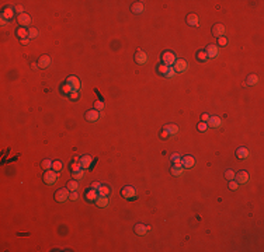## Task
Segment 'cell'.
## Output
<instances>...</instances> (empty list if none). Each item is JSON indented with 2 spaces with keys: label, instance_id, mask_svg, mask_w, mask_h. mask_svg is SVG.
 I'll use <instances>...</instances> for the list:
<instances>
[{
  "label": "cell",
  "instance_id": "obj_15",
  "mask_svg": "<svg viewBox=\"0 0 264 252\" xmlns=\"http://www.w3.org/2000/svg\"><path fill=\"white\" fill-rule=\"evenodd\" d=\"M186 21H187V24H188V25H191V27H198L199 18H198V16H197V14L191 13V14H188V16H187Z\"/></svg>",
  "mask_w": 264,
  "mask_h": 252
},
{
  "label": "cell",
  "instance_id": "obj_21",
  "mask_svg": "<svg viewBox=\"0 0 264 252\" xmlns=\"http://www.w3.org/2000/svg\"><path fill=\"white\" fill-rule=\"evenodd\" d=\"M131 10H132V13L135 14H141L145 11V6H143V3H134V4L131 6Z\"/></svg>",
  "mask_w": 264,
  "mask_h": 252
},
{
  "label": "cell",
  "instance_id": "obj_42",
  "mask_svg": "<svg viewBox=\"0 0 264 252\" xmlns=\"http://www.w3.org/2000/svg\"><path fill=\"white\" fill-rule=\"evenodd\" d=\"M79 95H80V94H79V91L73 90V91H72V93H70V94H69V98L72 99V101H76V99L79 98Z\"/></svg>",
  "mask_w": 264,
  "mask_h": 252
},
{
  "label": "cell",
  "instance_id": "obj_29",
  "mask_svg": "<svg viewBox=\"0 0 264 252\" xmlns=\"http://www.w3.org/2000/svg\"><path fill=\"white\" fill-rule=\"evenodd\" d=\"M61 91L63 93V94H68L69 95L72 91H73V88H72V86H70L69 83H65V84H62L61 86Z\"/></svg>",
  "mask_w": 264,
  "mask_h": 252
},
{
  "label": "cell",
  "instance_id": "obj_2",
  "mask_svg": "<svg viewBox=\"0 0 264 252\" xmlns=\"http://www.w3.org/2000/svg\"><path fill=\"white\" fill-rule=\"evenodd\" d=\"M69 195H70L69 189L61 188V189H58L56 193H55V199H56V202H59V203H63V202H66L69 199Z\"/></svg>",
  "mask_w": 264,
  "mask_h": 252
},
{
  "label": "cell",
  "instance_id": "obj_44",
  "mask_svg": "<svg viewBox=\"0 0 264 252\" xmlns=\"http://www.w3.org/2000/svg\"><path fill=\"white\" fill-rule=\"evenodd\" d=\"M69 199H70V200H77V199H79V193H77V191H73V192H70Z\"/></svg>",
  "mask_w": 264,
  "mask_h": 252
},
{
  "label": "cell",
  "instance_id": "obj_36",
  "mask_svg": "<svg viewBox=\"0 0 264 252\" xmlns=\"http://www.w3.org/2000/svg\"><path fill=\"white\" fill-rule=\"evenodd\" d=\"M108 195H110V188L101 185V188L99 189V196H108Z\"/></svg>",
  "mask_w": 264,
  "mask_h": 252
},
{
  "label": "cell",
  "instance_id": "obj_9",
  "mask_svg": "<svg viewBox=\"0 0 264 252\" xmlns=\"http://www.w3.org/2000/svg\"><path fill=\"white\" fill-rule=\"evenodd\" d=\"M235 179L238 184H247L249 182V174H247V171H239L238 174H235Z\"/></svg>",
  "mask_w": 264,
  "mask_h": 252
},
{
  "label": "cell",
  "instance_id": "obj_34",
  "mask_svg": "<svg viewBox=\"0 0 264 252\" xmlns=\"http://www.w3.org/2000/svg\"><path fill=\"white\" fill-rule=\"evenodd\" d=\"M79 170H82V164H80V161H76V160H74V161L70 164V171L74 172V171H79Z\"/></svg>",
  "mask_w": 264,
  "mask_h": 252
},
{
  "label": "cell",
  "instance_id": "obj_5",
  "mask_svg": "<svg viewBox=\"0 0 264 252\" xmlns=\"http://www.w3.org/2000/svg\"><path fill=\"white\" fill-rule=\"evenodd\" d=\"M173 67H174V70H176V73H184L187 69H188V63H187L184 59H176Z\"/></svg>",
  "mask_w": 264,
  "mask_h": 252
},
{
  "label": "cell",
  "instance_id": "obj_16",
  "mask_svg": "<svg viewBox=\"0 0 264 252\" xmlns=\"http://www.w3.org/2000/svg\"><path fill=\"white\" fill-rule=\"evenodd\" d=\"M208 126H211V128H219L222 125V119L219 116H209V119H208Z\"/></svg>",
  "mask_w": 264,
  "mask_h": 252
},
{
  "label": "cell",
  "instance_id": "obj_35",
  "mask_svg": "<svg viewBox=\"0 0 264 252\" xmlns=\"http://www.w3.org/2000/svg\"><path fill=\"white\" fill-rule=\"evenodd\" d=\"M183 167H176V165H173V168H171V174H173L174 176H180V175H183Z\"/></svg>",
  "mask_w": 264,
  "mask_h": 252
},
{
  "label": "cell",
  "instance_id": "obj_52",
  "mask_svg": "<svg viewBox=\"0 0 264 252\" xmlns=\"http://www.w3.org/2000/svg\"><path fill=\"white\" fill-rule=\"evenodd\" d=\"M0 24H2V27H6V25H7V20H5V18H2V21H0Z\"/></svg>",
  "mask_w": 264,
  "mask_h": 252
},
{
  "label": "cell",
  "instance_id": "obj_50",
  "mask_svg": "<svg viewBox=\"0 0 264 252\" xmlns=\"http://www.w3.org/2000/svg\"><path fill=\"white\" fill-rule=\"evenodd\" d=\"M201 119H202V122H208V119H209V115H208V114H202Z\"/></svg>",
  "mask_w": 264,
  "mask_h": 252
},
{
  "label": "cell",
  "instance_id": "obj_45",
  "mask_svg": "<svg viewBox=\"0 0 264 252\" xmlns=\"http://www.w3.org/2000/svg\"><path fill=\"white\" fill-rule=\"evenodd\" d=\"M238 186H239V184H238V182H236V181H233V179H232V181H230V182H229V188L232 189V191H236V189H238Z\"/></svg>",
  "mask_w": 264,
  "mask_h": 252
},
{
  "label": "cell",
  "instance_id": "obj_12",
  "mask_svg": "<svg viewBox=\"0 0 264 252\" xmlns=\"http://www.w3.org/2000/svg\"><path fill=\"white\" fill-rule=\"evenodd\" d=\"M205 53H207L208 59H214V58H217L219 55V51H218V48L215 45H208L207 49H205Z\"/></svg>",
  "mask_w": 264,
  "mask_h": 252
},
{
  "label": "cell",
  "instance_id": "obj_11",
  "mask_svg": "<svg viewBox=\"0 0 264 252\" xmlns=\"http://www.w3.org/2000/svg\"><path fill=\"white\" fill-rule=\"evenodd\" d=\"M14 11H16V10H14L13 7H10V6H6L5 9H3V11H2V18H5V20L10 21V20L14 17Z\"/></svg>",
  "mask_w": 264,
  "mask_h": 252
},
{
  "label": "cell",
  "instance_id": "obj_33",
  "mask_svg": "<svg viewBox=\"0 0 264 252\" xmlns=\"http://www.w3.org/2000/svg\"><path fill=\"white\" fill-rule=\"evenodd\" d=\"M62 168H63V164H62V161H53L52 162V170L53 171H56V172H61L62 171Z\"/></svg>",
  "mask_w": 264,
  "mask_h": 252
},
{
  "label": "cell",
  "instance_id": "obj_27",
  "mask_svg": "<svg viewBox=\"0 0 264 252\" xmlns=\"http://www.w3.org/2000/svg\"><path fill=\"white\" fill-rule=\"evenodd\" d=\"M38 37H39V31L37 28H34V27H31L30 30H28V38L35 39V38H38Z\"/></svg>",
  "mask_w": 264,
  "mask_h": 252
},
{
  "label": "cell",
  "instance_id": "obj_47",
  "mask_svg": "<svg viewBox=\"0 0 264 252\" xmlns=\"http://www.w3.org/2000/svg\"><path fill=\"white\" fill-rule=\"evenodd\" d=\"M91 188L96 189V191H99V189L101 188V184H100L99 181H96V182H93V184H91Z\"/></svg>",
  "mask_w": 264,
  "mask_h": 252
},
{
  "label": "cell",
  "instance_id": "obj_13",
  "mask_svg": "<svg viewBox=\"0 0 264 252\" xmlns=\"http://www.w3.org/2000/svg\"><path fill=\"white\" fill-rule=\"evenodd\" d=\"M17 21H18V24H20V25H23L24 28H26L27 25H30V24H31V17L28 16V14H26V13L18 14Z\"/></svg>",
  "mask_w": 264,
  "mask_h": 252
},
{
  "label": "cell",
  "instance_id": "obj_25",
  "mask_svg": "<svg viewBox=\"0 0 264 252\" xmlns=\"http://www.w3.org/2000/svg\"><path fill=\"white\" fill-rule=\"evenodd\" d=\"M257 83H259V76L257 74H250V76L247 77V80H246L247 86H256Z\"/></svg>",
  "mask_w": 264,
  "mask_h": 252
},
{
  "label": "cell",
  "instance_id": "obj_8",
  "mask_svg": "<svg viewBox=\"0 0 264 252\" xmlns=\"http://www.w3.org/2000/svg\"><path fill=\"white\" fill-rule=\"evenodd\" d=\"M86 119L89 120V122H97V120L100 119V111H97V109H90V111H87L86 112Z\"/></svg>",
  "mask_w": 264,
  "mask_h": 252
},
{
  "label": "cell",
  "instance_id": "obj_17",
  "mask_svg": "<svg viewBox=\"0 0 264 252\" xmlns=\"http://www.w3.org/2000/svg\"><path fill=\"white\" fill-rule=\"evenodd\" d=\"M79 161L82 164V168H90L93 165V158L91 156H83V157L79 158Z\"/></svg>",
  "mask_w": 264,
  "mask_h": 252
},
{
  "label": "cell",
  "instance_id": "obj_51",
  "mask_svg": "<svg viewBox=\"0 0 264 252\" xmlns=\"http://www.w3.org/2000/svg\"><path fill=\"white\" fill-rule=\"evenodd\" d=\"M28 42H30V38H24V39H21V43H23V45H27Z\"/></svg>",
  "mask_w": 264,
  "mask_h": 252
},
{
  "label": "cell",
  "instance_id": "obj_19",
  "mask_svg": "<svg viewBox=\"0 0 264 252\" xmlns=\"http://www.w3.org/2000/svg\"><path fill=\"white\" fill-rule=\"evenodd\" d=\"M49 64H51V58H49L48 55H42L38 59V67L45 69V67H48Z\"/></svg>",
  "mask_w": 264,
  "mask_h": 252
},
{
  "label": "cell",
  "instance_id": "obj_43",
  "mask_svg": "<svg viewBox=\"0 0 264 252\" xmlns=\"http://www.w3.org/2000/svg\"><path fill=\"white\" fill-rule=\"evenodd\" d=\"M226 43H228V39L225 37H221V38H218V45L219 46H225Z\"/></svg>",
  "mask_w": 264,
  "mask_h": 252
},
{
  "label": "cell",
  "instance_id": "obj_49",
  "mask_svg": "<svg viewBox=\"0 0 264 252\" xmlns=\"http://www.w3.org/2000/svg\"><path fill=\"white\" fill-rule=\"evenodd\" d=\"M14 10H16L18 14H23V13H24V7H23V6H17V7H16Z\"/></svg>",
  "mask_w": 264,
  "mask_h": 252
},
{
  "label": "cell",
  "instance_id": "obj_18",
  "mask_svg": "<svg viewBox=\"0 0 264 252\" xmlns=\"http://www.w3.org/2000/svg\"><path fill=\"white\" fill-rule=\"evenodd\" d=\"M84 197H86V200L89 202H96V199L99 197V191H96V189H89L86 193H84Z\"/></svg>",
  "mask_w": 264,
  "mask_h": 252
},
{
  "label": "cell",
  "instance_id": "obj_1",
  "mask_svg": "<svg viewBox=\"0 0 264 252\" xmlns=\"http://www.w3.org/2000/svg\"><path fill=\"white\" fill-rule=\"evenodd\" d=\"M58 181V172L53 170H47L44 174V182L47 185H53Z\"/></svg>",
  "mask_w": 264,
  "mask_h": 252
},
{
  "label": "cell",
  "instance_id": "obj_26",
  "mask_svg": "<svg viewBox=\"0 0 264 252\" xmlns=\"http://www.w3.org/2000/svg\"><path fill=\"white\" fill-rule=\"evenodd\" d=\"M170 160L173 161V164L176 167H183L181 165V157H180V154H171V157H170Z\"/></svg>",
  "mask_w": 264,
  "mask_h": 252
},
{
  "label": "cell",
  "instance_id": "obj_30",
  "mask_svg": "<svg viewBox=\"0 0 264 252\" xmlns=\"http://www.w3.org/2000/svg\"><path fill=\"white\" fill-rule=\"evenodd\" d=\"M165 129L169 132V135H176V133L178 132V126L177 125H167V126H165Z\"/></svg>",
  "mask_w": 264,
  "mask_h": 252
},
{
  "label": "cell",
  "instance_id": "obj_20",
  "mask_svg": "<svg viewBox=\"0 0 264 252\" xmlns=\"http://www.w3.org/2000/svg\"><path fill=\"white\" fill-rule=\"evenodd\" d=\"M236 157H238L239 160H246V158L249 157V150H247L246 147H239V149L236 150Z\"/></svg>",
  "mask_w": 264,
  "mask_h": 252
},
{
  "label": "cell",
  "instance_id": "obj_41",
  "mask_svg": "<svg viewBox=\"0 0 264 252\" xmlns=\"http://www.w3.org/2000/svg\"><path fill=\"white\" fill-rule=\"evenodd\" d=\"M174 76H176V70H174L173 66H170L169 72H167V74H166V77H167V79H171V77H174Z\"/></svg>",
  "mask_w": 264,
  "mask_h": 252
},
{
  "label": "cell",
  "instance_id": "obj_39",
  "mask_svg": "<svg viewBox=\"0 0 264 252\" xmlns=\"http://www.w3.org/2000/svg\"><path fill=\"white\" fill-rule=\"evenodd\" d=\"M208 128H209V126H208V123H207V122H202V120L197 125V129H198L199 132H207Z\"/></svg>",
  "mask_w": 264,
  "mask_h": 252
},
{
  "label": "cell",
  "instance_id": "obj_4",
  "mask_svg": "<svg viewBox=\"0 0 264 252\" xmlns=\"http://www.w3.org/2000/svg\"><path fill=\"white\" fill-rule=\"evenodd\" d=\"M174 62H176V56L171 53V52H163L162 53V63L166 64V66H173Z\"/></svg>",
  "mask_w": 264,
  "mask_h": 252
},
{
  "label": "cell",
  "instance_id": "obj_10",
  "mask_svg": "<svg viewBox=\"0 0 264 252\" xmlns=\"http://www.w3.org/2000/svg\"><path fill=\"white\" fill-rule=\"evenodd\" d=\"M135 62H136L138 64H145L147 62V55L143 51L138 49L136 53H135Z\"/></svg>",
  "mask_w": 264,
  "mask_h": 252
},
{
  "label": "cell",
  "instance_id": "obj_7",
  "mask_svg": "<svg viewBox=\"0 0 264 252\" xmlns=\"http://www.w3.org/2000/svg\"><path fill=\"white\" fill-rule=\"evenodd\" d=\"M225 25H222V24H215L212 28V35L214 37H217V38H221V37H225Z\"/></svg>",
  "mask_w": 264,
  "mask_h": 252
},
{
  "label": "cell",
  "instance_id": "obj_14",
  "mask_svg": "<svg viewBox=\"0 0 264 252\" xmlns=\"http://www.w3.org/2000/svg\"><path fill=\"white\" fill-rule=\"evenodd\" d=\"M195 164V160L193 156H184L181 158V165L183 168H191V167H194Z\"/></svg>",
  "mask_w": 264,
  "mask_h": 252
},
{
  "label": "cell",
  "instance_id": "obj_37",
  "mask_svg": "<svg viewBox=\"0 0 264 252\" xmlns=\"http://www.w3.org/2000/svg\"><path fill=\"white\" fill-rule=\"evenodd\" d=\"M42 168L47 171V170H52V161L49 160V158H45V160H42Z\"/></svg>",
  "mask_w": 264,
  "mask_h": 252
},
{
  "label": "cell",
  "instance_id": "obj_3",
  "mask_svg": "<svg viewBox=\"0 0 264 252\" xmlns=\"http://www.w3.org/2000/svg\"><path fill=\"white\" fill-rule=\"evenodd\" d=\"M121 195L125 197V199H128V200H135V199L138 197L136 191H135V188H132V186H125V188H122Z\"/></svg>",
  "mask_w": 264,
  "mask_h": 252
},
{
  "label": "cell",
  "instance_id": "obj_38",
  "mask_svg": "<svg viewBox=\"0 0 264 252\" xmlns=\"http://www.w3.org/2000/svg\"><path fill=\"white\" fill-rule=\"evenodd\" d=\"M83 175H84V171H82V170H79V171H74L72 172V176H73V179L79 181V179H82Z\"/></svg>",
  "mask_w": 264,
  "mask_h": 252
},
{
  "label": "cell",
  "instance_id": "obj_23",
  "mask_svg": "<svg viewBox=\"0 0 264 252\" xmlns=\"http://www.w3.org/2000/svg\"><path fill=\"white\" fill-rule=\"evenodd\" d=\"M147 230H149V227L143 226V224H136V226H135V233L138 235H145L147 233Z\"/></svg>",
  "mask_w": 264,
  "mask_h": 252
},
{
  "label": "cell",
  "instance_id": "obj_22",
  "mask_svg": "<svg viewBox=\"0 0 264 252\" xmlns=\"http://www.w3.org/2000/svg\"><path fill=\"white\" fill-rule=\"evenodd\" d=\"M96 206H97V207H107V206H108V197L99 196L96 199Z\"/></svg>",
  "mask_w": 264,
  "mask_h": 252
},
{
  "label": "cell",
  "instance_id": "obj_6",
  "mask_svg": "<svg viewBox=\"0 0 264 252\" xmlns=\"http://www.w3.org/2000/svg\"><path fill=\"white\" fill-rule=\"evenodd\" d=\"M66 83H69L70 86H72V88L76 91H80V88H82L80 80H79V77H76V76H69L68 80H66Z\"/></svg>",
  "mask_w": 264,
  "mask_h": 252
},
{
  "label": "cell",
  "instance_id": "obj_48",
  "mask_svg": "<svg viewBox=\"0 0 264 252\" xmlns=\"http://www.w3.org/2000/svg\"><path fill=\"white\" fill-rule=\"evenodd\" d=\"M160 137L162 139H167V137H169V132H167L166 129H163V130L160 132Z\"/></svg>",
  "mask_w": 264,
  "mask_h": 252
},
{
  "label": "cell",
  "instance_id": "obj_28",
  "mask_svg": "<svg viewBox=\"0 0 264 252\" xmlns=\"http://www.w3.org/2000/svg\"><path fill=\"white\" fill-rule=\"evenodd\" d=\"M68 189H69L70 192H73V191H77L79 189V182L76 179H72L68 182Z\"/></svg>",
  "mask_w": 264,
  "mask_h": 252
},
{
  "label": "cell",
  "instance_id": "obj_24",
  "mask_svg": "<svg viewBox=\"0 0 264 252\" xmlns=\"http://www.w3.org/2000/svg\"><path fill=\"white\" fill-rule=\"evenodd\" d=\"M16 34H17V37H18L20 39L28 38V30H26L24 27H20V28H17V30H16Z\"/></svg>",
  "mask_w": 264,
  "mask_h": 252
},
{
  "label": "cell",
  "instance_id": "obj_46",
  "mask_svg": "<svg viewBox=\"0 0 264 252\" xmlns=\"http://www.w3.org/2000/svg\"><path fill=\"white\" fill-rule=\"evenodd\" d=\"M94 107H96V109H97V111H101V109L104 108V104L101 102V101H96V102H94Z\"/></svg>",
  "mask_w": 264,
  "mask_h": 252
},
{
  "label": "cell",
  "instance_id": "obj_32",
  "mask_svg": "<svg viewBox=\"0 0 264 252\" xmlns=\"http://www.w3.org/2000/svg\"><path fill=\"white\" fill-rule=\"evenodd\" d=\"M197 60L198 62H207L208 60V56H207V53H205V51H198L197 52Z\"/></svg>",
  "mask_w": 264,
  "mask_h": 252
},
{
  "label": "cell",
  "instance_id": "obj_40",
  "mask_svg": "<svg viewBox=\"0 0 264 252\" xmlns=\"http://www.w3.org/2000/svg\"><path fill=\"white\" fill-rule=\"evenodd\" d=\"M225 178L228 181L235 179V171H233V170H226V171H225Z\"/></svg>",
  "mask_w": 264,
  "mask_h": 252
},
{
  "label": "cell",
  "instance_id": "obj_31",
  "mask_svg": "<svg viewBox=\"0 0 264 252\" xmlns=\"http://www.w3.org/2000/svg\"><path fill=\"white\" fill-rule=\"evenodd\" d=\"M157 72H159V74H162V76H165L167 74V72H169V66H166V64L160 63L159 66H157Z\"/></svg>",
  "mask_w": 264,
  "mask_h": 252
}]
</instances>
